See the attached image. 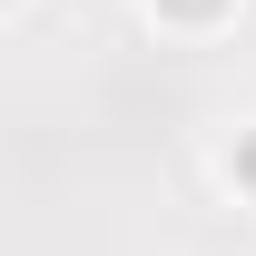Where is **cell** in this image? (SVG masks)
<instances>
[{
	"label": "cell",
	"instance_id": "6da1fadb",
	"mask_svg": "<svg viewBox=\"0 0 256 256\" xmlns=\"http://www.w3.org/2000/svg\"><path fill=\"white\" fill-rule=\"evenodd\" d=\"M148 20H158V30H226V20H236V0H148Z\"/></svg>",
	"mask_w": 256,
	"mask_h": 256
},
{
	"label": "cell",
	"instance_id": "7a4b0ae2",
	"mask_svg": "<svg viewBox=\"0 0 256 256\" xmlns=\"http://www.w3.org/2000/svg\"><path fill=\"white\" fill-rule=\"evenodd\" d=\"M226 188H246V197H256V128L236 138V148H226Z\"/></svg>",
	"mask_w": 256,
	"mask_h": 256
},
{
	"label": "cell",
	"instance_id": "3957f363",
	"mask_svg": "<svg viewBox=\"0 0 256 256\" xmlns=\"http://www.w3.org/2000/svg\"><path fill=\"white\" fill-rule=\"evenodd\" d=\"M10 10H20V0H0V20H10Z\"/></svg>",
	"mask_w": 256,
	"mask_h": 256
}]
</instances>
